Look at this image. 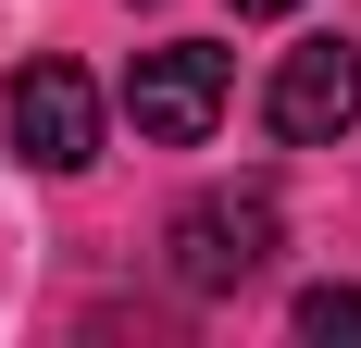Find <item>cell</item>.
Returning a JSON list of instances; mask_svg holds the SVG:
<instances>
[{"mask_svg":"<svg viewBox=\"0 0 361 348\" xmlns=\"http://www.w3.org/2000/svg\"><path fill=\"white\" fill-rule=\"evenodd\" d=\"M0 137H13L25 174H87L100 162V87H87L75 63H25L13 87H0Z\"/></svg>","mask_w":361,"mask_h":348,"instance_id":"cell-2","label":"cell"},{"mask_svg":"<svg viewBox=\"0 0 361 348\" xmlns=\"http://www.w3.org/2000/svg\"><path fill=\"white\" fill-rule=\"evenodd\" d=\"M237 13H299V0H237Z\"/></svg>","mask_w":361,"mask_h":348,"instance_id":"cell-6","label":"cell"},{"mask_svg":"<svg viewBox=\"0 0 361 348\" xmlns=\"http://www.w3.org/2000/svg\"><path fill=\"white\" fill-rule=\"evenodd\" d=\"M224 87H237V63H224L212 37H162V50H137V75H125V112H137L149 149H200L224 125Z\"/></svg>","mask_w":361,"mask_h":348,"instance_id":"cell-3","label":"cell"},{"mask_svg":"<svg viewBox=\"0 0 361 348\" xmlns=\"http://www.w3.org/2000/svg\"><path fill=\"white\" fill-rule=\"evenodd\" d=\"M299 336H349L361 348V286H299Z\"/></svg>","mask_w":361,"mask_h":348,"instance_id":"cell-5","label":"cell"},{"mask_svg":"<svg viewBox=\"0 0 361 348\" xmlns=\"http://www.w3.org/2000/svg\"><path fill=\"white\" fill-rule=\"evenodd\" d=\"M274 249H287L274 187H212V199H187L175 224H162V261H175V286H187V299H224V286L274 274Z\"/></svg>","mask_w":361,"mask_h":348,"instance_id":"cell-1","label":"cell"},{"mask_svg":"<svg viewBox=\"0 0 361 348\" xmlns=\"http://www.w3.org/2000/svg\"><path fill=\"white\" fill-rule=\"evenodd\" d=\"M262 112H274L287 149H336L361 125V50H349V37H299L287 63H274V100H262Z\"/></svg>","mask_w":361,"mask_h":348,"instance_id":"cell-4","label":"cell"}]
</instances>
